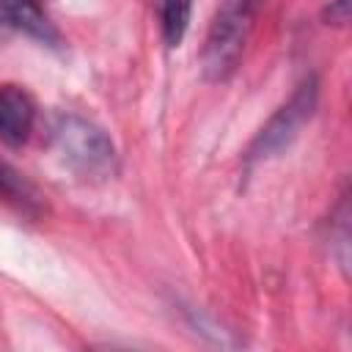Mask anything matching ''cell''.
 Masks as SVG:
<instances>
[{
    "label": "cell",
    "mask_w": 352,
    "mask_h": 352,
    "mask_svg": "<svg viewBox=\"0 0 352 352\" xmlns=\"http://www.w3.org/2000/svg\"><path fill=\"white\" fill-rule=\"evenodd\" d=\"M52 146L60 154L63 165L74 170L80 179H110L118 168V154L110 135L82 116H58L52 124Z\"/></svg>",
    "instance_id": "cell-1"
},
{
    "label": "cell",
    "mask_w": 352,
    "mask_h": 352,
    "mask_svg": "<svg viewBox=\"0 0 352 352\" xmlns=\"http://www.w3.org/2000/svg\"><path fill=\"white\" fill-rule=\"evenodd\" d=\"M36 124V102L33 96L14 82L0 85V140L11 148L28 143Z\"/></svg>",
    "instance_id": "cell-4"
},
{
    "label": "cell",
    "mask_w": 352,
    "mask_h": 352,
    "mask_svg": "<svg viewBox=\"0 0 352 352\" xmlns=\"http://www.w3.org/2000/svg\"><path fill=\"white\" fill-rule=\"evenodd\" d=\"M160 6V25L162 38L168 47H179L192 16V0H157Z\"/></svg>",
    "instance_id": "cell-7"
},
{
    "label": "cell",
    "mask_w": 352,
    "mask_h": 352,
    "mask_svg": "<svg viewBox=\"0 0 352 352\" xmlns=\"http://www.w3.org/2000/svg\"><path fill=\"white\" fill-rule=\"evenodd\" d=\"M316 102H319V80L308 74L294 88V94L270 116V121L256 132V138L245 151V165H258L283 154L300 138L302 126L314 118Z\"/></svg>",
    "instance_id": "cell-3"
},
{
    "label": "cell",
    "mask_w": 352,
    "mask_h": 352,
    "mask_svg": "<svg viewBox=\"0 0 352 352\" xmlns=\"http://www.w3.org/2000/svg\"><path fill=\"white\" fill-rule=\"evenodd\" d=\"M0 198H6L30 217L44 212V195L38 192V187L6 160H0Z\"/></svg>",
    "instance_id": "cell-6"
},
{
    "label": "cell",
    "mask_w": 352,
    "mask_h": 352,
    "mask_svg": "<svg viewBox=\"0 0 352 352\" xmlns=\"http://www.w3.org/2000/svg\"><path fill=\"white\" fill-rule=\"evenodd\" d=\"M264 0H223L214 11V19L209 25L201 63L204 74L212 82H223L234 74L239 66V58L245 52V44L253 33L256 16L261 11Z\"/></svg>",
    "instance_id": "cell-2"
},
{
    "label": "cell",
    "mask_w": 352,
    "mask_h": 352,
    "mask_svg": "<svg viewBox=\"0 0 352 352\" xmlns=\"http://www.w3.org/2000/svg\"><path fill=\"white\" fill-rule=\"evenodd\" d=\"M327 25H346L349 22V0H333L324 11Z\"/></svg>",
    "instance_id": "cell-8"
},
{
    "label": "cell",
    "mask_w": 352,
    "mask_h": 352,
    "mask_svg": "<svg viewBox=\"0 0 352 352\" xmlns=\"http://www.w3.org/2000/svg\"><path fill=\"white\" fill-rule=\"evenodd\" d=\"M0 28L22 30L50 47L60 44V33L41 8V0H0Z\"/></svg>",
    "instance_id": "cell-5"
}]
</instances>
